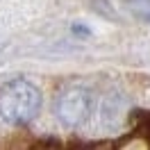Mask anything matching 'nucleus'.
Listing matches in <instances>:
<instances>
[{
  "label": "nucleus",
  "instance_id": "obj_2",
  "mask_svg": "<svg viewBox=\"0 0 150 150\" xmlns=\"http://www.w3.org/2000/svg\"><path fill=\"white\" fill-rule=\"evenodd\" d=\"M91 105H93V100H91L89 89H84V86H68V89H64L59 93V98L55 103L57 118H59V123L64 127L75 130V127H80L89 118Z\"/></svg>",
  "mask_w": 150,
  "mask_h": 150
},
{
  "label": "nucleus",
  "instance_id": "obj_6",
  "mask_svg": "<svg viewBox=\"0 0 150 150\" xmlns=\"http://www.w3.org/2000/svg\"><path fill=\"white\" fill-rule=\"evenodd\" d=\"M73 34H77V37H91V30L89 28H84L82 23H73Z\"/></svg>",
  "mask_w": 150,
  "mask_h": 150
},
{
  "label": "nucleus",
  "instance_id": "obj_5",
  "mask_svg": "<svg viewBox=\"0 0 150 150\" xmlns=\"http://www.w3.org/2000/svg\"><path fill=\"white\" fill-rule=\"evenodd\" d=\"M91 5H93V11H98V14H103L105 18H112V21H118V16L114 14L112 5L107 2V0H91Z\"/></svg>",
  "mask_w": 150,
  "mask_h": 150
},
{
  "label": "nucleus",
  "instance_id": "obj_4",
  "mask_svg": "<svg viewBox=\"0 0 150 150\" xmlns=\"http://www.w3.org/2000/svg\"><path fill=\"white\" fill-rule=\"evenodd\" d=\"M132 123H134V130L141 137H150V112H134Z\"/></svg>",
  "mask_w": 150,
  "mask_h": 150
},
{
  "label": "nucleus",
  "instance_id": "obj_1",
  "mask_svg": "<svg viewBox=\"0 0 150 150\" xmlns=\"http://www.w3.org/2000/svg\"><path fill=\"white\" fill-rule=\"evenodd\" d=\"M41 109V91L28 80H11L0 86V116L2 121L23 127L37 118Z\"/></svg>",
  "mask_w": 150,
  "mask_h": 150
},
{
  "label": "nucleus",
  "instance_id": "obj_3",
  "mask_svg": "<svg viewBox=\"0 0 150 150\" xmlns=\"http://www.w3.org/2000/svg\"><path fill=\"white\" fill-rule=\"evenodd\" d=\"M125 5L137 18L150 23V0H125Z\"/></svg>",
  "mask_w": 150,
  "mask_h": 150
}]
</instances>
